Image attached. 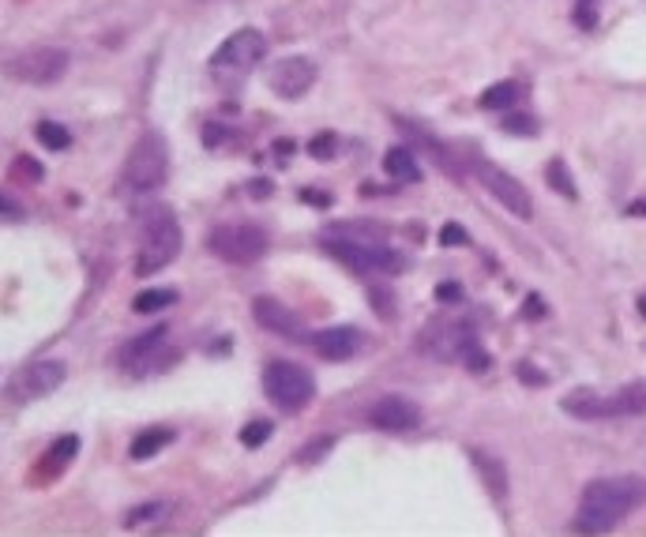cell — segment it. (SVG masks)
I'll list each match as a JSON object with an SVG mask.
<instances>
[{"label":"cell","mask_w":646,"mask_h":537,"mask_svg":"<svg viewBox=\"0 0 646 537\" xmlns=\"http://www.w3.org/2000/svg\"><path fill=\"white\" fill-rule=\"evenodd\" d=\"M643 500H646V481L635 474L590 481L583 489V500H579L575 530H579V534H609V530L620 526V519L631 515Z\"/></svg>","instance_id":"6da1fadb"},{"label":"cell","mask_w":646,"mask_h":537,"mask_svg":"<svg viewBox=\"0 0 646 537\" xmlns=\"http://www.w3.org/2000/svg\"><path fill=\"white\" fill-rule=\"evenodd\" d=\"M323 245H327V252H331L346 271H354V275L395 278L410 267V260L402 256L399 248H391L387 241H380L376 230H365V226H327V230H323Z\"/></svg>","instance_id":"7a4b0ae2"},{"label":"cell","mask_w":646,"mask_h":537,"mask_svg":"<svg viewBox=\"0 0 646 537\" xmlns=\"http://www.w3.org/2000/svg\"><path fill=\"white\" fill-rule=\"evenodd\" d=\"M421 350L436 357V361H462L470 372H489L493 369V357L489 350H481V338H477L474 320L466 316H436L421 335Z\"/></svg>","instance_id":"3957f363"},{"label":"cell","mask_w":646,"mask_h":537,"mask_svg":"<svg viewBox=\"0 0 646 537\" xmlns=\"http://www.w3.org/2000/svg\"><path fill=\"white\" fill-rule=\"evenodd\" d=\"M185 248V233L181 222L173 215V207L166 203H151L147 215L139 222V260H136V275L151 278L158 271H166Z\"/></svg>","instance_id":"277c9868"},{"label":"cell","mask_w":646,"mask_h":537,"mask_svg":"<svg viewBox=\"0 0 646 537\" xmlns=\"http://www.w3.org/2000/svg\"><path fill=\"white\" fill-rule=\"evenodd\" d=\"M166 177H170V147H166L162 132L147 128L136 139V147L128 151V158H124L121 192H128V196H151L154 188L166 185Z\"/></svg>","instance_id":"5b68a950"},{"label":"cell","mask_w":646,"mask_h":537,"mask_svg":"<svg viewBox=\"0 0 646 537\" xmlns=\"http://www.w3.org/2000/svg\"><path fill=\"white\" fill-rule=\"evenodd\" d=\"M267 57V38L263 31L256 27H241V31H233L222 46L211 53V79H215L218 87H237V83H245L252 76V68Z\"/></svg>","instance_id":"8992f818"},{"label":"cell","mask_w":646,"mask_h":537,"mask_svg":"<svg viewBox=\"0 0 646 537\" xmlns=\"http://www.w3.org/2000/svg\"><path fill=\"white\" fill-rule=\"evenodd\" d=\"M203 245H207V252H215L218 260L248 267V263H256L267 256L271 237H267V230L256 226V222H222V226H215V230L207 233Z\"/></svg>","instance_id":"52a82bcc"},{"label":"cell","mask_w":646,"mask_h":537,"mask_svg":"<svg viewBox=\"0 0 646 537\" xmlns=\"http://www.w3.org/2000/svg\"><path fill=\"white\" fill-rule=\"evenodd\" d=\"M263 391H267V399L275 402L278 410L297 414V410H305L308 402L316 399V376L301 369L297 361H271L263 369Z\"/></svg>","instance_id":"ba28073f"},{"label":"cell","mask_w":646,"mask_h":537,"mask_svg":"<svg viewBox=\"0 0 646 537\" xmlns=\"http://www.w3.org/2000/svg\"><path fill=\"white\" fill-rule=\"evenodd\" d=\"M68 49L61 46H34V49H23L16 57H8L4 72L16 79V83H31V87H53L68 76Z\"/></svg>","instance_id":"9c48e42d"},{"label":"cell","mask_w":646,"mask_h":537,"mask_svg":"<svg viewBox=\"0 0 646 537\" xmlns=\"http://www.w3.org/2000/svg\"><path fill=\"white\" fill-rule=\"evenodd\" d=\"M470 166H474V177L481 181V188H485L504 211H511V215L523 218V222L534 218V200H530V192L523 188L519 177H511L508 169H500L496 162H489V158H474Z\"/></svg>","instance_id":"30bf717a"},{"label":"cell","mask_w":646,"mask_h":537,"mask_svg":"<svg viewBox=\"0 0 646 537\" xmlns=\"http://www.w3.org/2000/svg\"><path fill=\"white\" fill-rule=\"evenodd\" d=\"M64 376H68V369H64V361H53V357H46V361H31V365H23V369L12 372V380H8V399L12 402H38L46 399V395H53L57 387L64 384Z\"/></svg>","instance_id":"8fae6325"},{"label":"cell","mask_w":646,"mask_h":537,"mask_svg":"<svg viewBox=\"0 0 646 537\" xmlns=\"http://www.w3.org/2000/svg\"><path fill=\"white\" fill-rule=\"evenodd\" d=\"M316 76H320V68L312 57H282V61L271 64V72H267V87L278 94V98H286V102H297V98H305L312 87H316Z\"/></svg>","instance_id":"7c38bea8"},{"label":"cell","mask_w":646,"mask_h":537,"mask_svg":"<svg viewBox=\"0 0 646 537\" xmlns=\"http://www.w3.org/2000/svg\"><path fill=\"white\" fill-rule=\"evenodd\" d=\"M166 338H170V327L166 323H158L151 331H143V335L128 338L117 353V361H121V369H128L132 376H143V372H151L158 365V357L166 353Z\"/></svg>","instance_id":"4fadbf2b"},{"label":"cell","mask_w":646,"mask_h":537,"mask_svg":"<svg viewBox=\"0 0 646 537\" xmlns=\"http://www.w3.org/2000/svg\"><path fill=\"white\" fill-rule=\"evenodd\" d=\"M252 316H256V323H260L263 331L282 335L286 342H308V338H312L305 320H301L293 308L282 305V301H275V297H256V301H252Z\"/></svg>","instance_id":"5bb4252c"},{"label":"cell","mask_w":646,"mask_h":537,"mask_svg":"<svg viewBox=\"0 0 646 537\" xmlns=\"http://www.w3.org/2000/svg\"><path fill=\"white\" fill-rule=\"evenodd\" d=\"M369 421L380 432H414L421 425V406L406 395H384L369 410Z\"/></svg>","instance_id":"9a60e30c"},{"label":"cell","mask_w":646,"mask_h":537,"mask_svg":"<svg viewBox=\"0 0 646 537\" xmlns=\"http://www.w3.org/2000/svg\"><path fill=\"white\" fill-rule=\"evenodd\" d=\"M308 346L320 353L323 361H350L365 346V331L354 327V323H339V327L316 331V335L308 338Z\"/></svg>","instance_id":"2e32d148"},{"label":"cell","mask_w":646,"mask_h":537,"mask_svg":"<svg viewBox=\"0 0 646 537\" xmlns=\"http://www.w3.org/2000/svg\"><path fill=\"white\" fill-rule=\"evenodd\" d=\"M395 124H399V132H402V136H406V139H410V143H414V151L421 154V158H432L436 166L444 169L447 177H455V181H459V177H462V166H459V162H455V154L447 151L444 143H440V139L432 136L429 128H425V124L410 121V117H399V113H395Z\"/></svg>","instance_id":"e0dca14e"},{"label":"cell","mask_w":646,"mask_h":537,"mask_svg":"<svg viewBox=\"0 0 646 537\" xmlns=\"http://www.w3.org/2000/svg\"><path fill=\"white\" fill-rule=\"evenodd\" d=\"M605 417H646V380H631L605 395Z\"/></svg>","instance_id":"ac0fdd59"},{"label":"cell","mask_w":646,"mask_h":537,"mask_svg":"<svg viewBox=\"0 0 646 537\" xmlns=\"http://www.w3.org/2000/svg\"><path fill=\"white\" fill-rule=\"evenodd\" d=\"M76 455H79V436H61V440H57V444L42 455V462H38V477H42V481L61 477L64 470L72 466V459H76Z\"/></svg>","instance_id":"d6986e66"},{"label":"cell","mask_w":646,"mask_h":537,"mask_svg":"<svg viewBox=\"0 0 646 537\" xmlns=\"http://www.w3.org/2000/svg\"><path fill=\"white\" fill-rule=\"evenodd\" d=\"M384 173L399 185H417L421 181V162L414 147H391L384 154Z\"/></svg>","instance_id":"ffe728a7"},{"label":"cell","mask_w":646,"mask_h":537,"mask_svg":"<svg viewBox=\"0 0 646 537\" xmlns=\"http://www.w3.org/2000/svg\"><path fill=\"white\" fill-rule=\"evenodd\" d=\"M173 440H177V432L166 429V425H154V429H143V432L136 436V440L128 444V459H132V462H147V459H154L158 451H166V447H170Z\"/></svg>","instance_id":"44dd1931"},{"label":"cell","mask_w":646,"mask_h":537,"mask_svg":"<svg viewBox=\"0 0 646 537\" xmlns=\"http://www.w3.org/2000/svg\"><path fill=\"white\" fill-rule=\"evenodd\" d=\"M470 459H474L477 474L485 477L493 500H504L508 496V470H504V462L496 459V455H489V451H470Z\"/></svg>","instance_id":"7402d4cb"},{"label":"cell","mask_w":646,"mask_h":537,"mask_svg":"<svg viewBox=\"0 0 646 537\" xmlns=\"http://www.w3.org/2000/svg\"><path fill=\"white\" fill-rule=\"evenodd\" d=\"M519 98H523V87H519L515 79H500V83H493V87H485V91H481L477 106L489 109V113H500V109L519 106Z\"/></svg>","instance_id":"603a6c76"},{"label":"cell","mask_w":646,"mask_h":537,"mask_svg":"<svg viewBox=\"0 0 646 537\" xmlns=\"http://www.w3.org/2000/svg\"><path fill=\"white\" fill-rule=\"evenodd\" d=\"M545 181L553 192H560L564 200H579V188H575V177H571V169L564 158H549V166H545Z\"/></svg>","instance_id":"cb8c5ba5"},{"label":"cell","mask_w":646,"mask_h":537,"mask_svg":"<svg viewBox=\"0 0 646 537\" xmlns=\"http://www.w3.org/2000/svg\"><path fill=\"white\" fill-rule=\"evenodd\" d=\"M177 297L181 293L177 290H143V293H136V301H132V312H139V316H151V312H162V308H173L177 305Z\"/></svg>","instance_id":"d4e9b609"},{"label":"cell","mask_w":646,"mask_h":537,"mask_svg":"<svg viewBox=\"0 0 646 537\" xmlns=\"http://www.w3.org/2000/svg\"><path fill=\"white\" fill-rule=\"evenodd\" d=\"M34 136H38V143H42L46 151H68V147H72V132L57 121H42L34 128Z\"/></svg>","instance_id":"484cf974"},{"label":"cell","mask_w":646,"mask_h":537,"mask_svg":"<svg viewBox=\"0 0 646 537\" xmlns=\"http://www.w3.org/2000/svg\"><path fill=\"white\" fill-rule=\"evenodd\" d=\"M170 515V504H162V500H151V504H136L132 511H128V519H124V526L128 530H136V526H147V522H162Z\"/></svg>","instance_id":"4316f807"},{"label":"cell","mask_w":646,"mask_h":537,"mask_svg":"<svg viewBox=\"0 0 646 537\" xmlns=\"http://www.w3.org/2000/svg\"><path fill=\"white\" fill-rule=\"evenodd\" d=\"M601 19V0H575V8H571V23L579 27V31H594Z\"/></svg>","instance_id":"83f0119b"},{"label":"cell","mask_w":646,"mask_h":537,"mask_svg":"<svg viewBox=\"0 0 646 537\" xmlns=\"http://www.w3.org/2000/svg\"><path fill=\"white\" fill-rule=\"evenodd\" d=\"M271 436H275V425H271V421H248L245 429H241V444H245V447H263Z\"/></svg>","instance_id":"f1b7e54d"},{"label":"cell","mask_w":646,"mask_h":537,"mask_svg":"<svg viewBox=\"0 0 646 537\" xmlns=\"http://www.w3.org/2000/svg\"><path fill=\"white\" fill-rule=\"evenodd\" d=\"M335 147H339V139L331 136V132H320L316 139H308V154H312L316 162H327V158H335Z\"/></svg>","instance_id":"f546056e"},{"label":"cell","mask_w":646,"mask_h":537,"mask_svg":"<svg viewBox=\"0 0 646 537\" xmlns=\"http://www.w3.org/2000/svg\"><path fill=\"white\" fill-rule=\"evenodd\" d=\"M504 132H511V136H534V132H538V121H534L530 113H508Z\"/></svg>","instance_id":"4dcf8cb0"},{"label":"cell","mask_w":646,"mask_h":537,"mask_svg":"<svg viewBox=\"0 0 646 537\" xmlns=\"http://www.w3.org/2000/svg\"><path fill=\"white\" fill-rule=\"evenodd\" d=\"M440 245L451 248V245H470V233L462 230L459 222H447L444 230H440Z\"/></svg>","instance_id":"1f68e13d"},{"label":"cell","mask_w":646,"mask_h":537,"mask_svg":"<svg viewBox=\"0 0 646 537\" xmlns=\"http://www.w3.org/2000/svg\"><path fill=\"white\" fill-rule=\"evenodd\" d=\"M462 297H466V293H462V286L459 282H440V286H436V301H440V305H459Z\"/></svg>","instance_id":"d6a6232c"},{"label":"cell","mask_w":646,"mask_h":537,"mask_svg":"<svg viewBox=\"0 0 646 537\" xmlns=\"http://www.w3.org/2000/svg\"><path fill=\"white\" fill-rule=\"evenodd\" d=\"M369 297H372V305H376V316H395V297H391V293H384V290H376V286H372L369 290Z\"/></svg>","instance_id":"836d02e7"},{"label":"cell","mask_w":646,"mask_h":537,"mask_svg":"<svg viewBox=\"0 0 646 537\" xmlns=\"http://www.w3.org/2000/svg\"><path fill=\"white\" fill-rule=\"evenodd\" d=\"M519 380H523V384H530V387H545L549 384V376H545V372H538L534 369V365H530V361H523V365H519Z\"/></svg>","instance_id":"e575fe53"},{"label":"cell","mask_w":646,"mask_h":537,"mask_svg":"<svg viewBox=\"0 0 646 537\" xmlns=\"http://www.w3.org/2000/svg\"><path fill=\"white\" fill-rule=\"evenodd\" d=\"M226 139H230L226 124H207V128H203V147H222Z\"/></svg>","instance_id":"d590c367"},{"label":"cell","mask_w":646,"mask_h":537,"mask_svg":"<svg viewBox=\"0 0 646 537\" xmlns=\"http://www.w3.org/2000/svg\"><path fill=\"white\" fill-rule=\"evenodd\" d=\"M331 447H335V440H331V436H323V440H316V444H308L305 451L297 455V459H301V462H316L323 451H331Z\"/></svg>","instance_id":"8d00e7d4"},{"label":"cell","mask_w":646,"mask_h":537,"mask_svg":"<svg viewBox=\"0 0 646 537\" xmlns=\"http://www.w3.org/2000/svg\"><path fill=\"white\" fill-rule=\"evenodd\" d=\"M16 173H23V177H31V181H42V177H46V169L38 166V162H31L27 154H23V158L16 162Z\"/></svg>","instance_id":"74e56055"},{"label":"cell","mask_w":646,"mask_h":537,"mask_svg":"<svg viewBox=\"0 0 646 537\" xmlns=\"http://www.w3.org/2000/svg\"><path fill=\"white\" fill-rule=\"evenodd\" d=\"M526 320H541V316H545V301H541L538 293H530V297H526V312H523Z\"/></svg>","instance_id":"f35d334b"},{"label":"cell","mask_w":646,"mask_h":537,"mask_svg":"<svg viewBox=\"0 0 646 537\" xmlns=\"http://www.w3.org/2000/svg\"><path fill=\"white\" fill-rule=\"evenodd\" d=\"M0 203H4V218H8V222H19V218H23L19 203L12 200V192H4V196H0Z\"/></svg>","instance_id":"ab89813d"},{"label":"cell","mask_w":646,"mask_h":537,"mask_svg":"<svg viewBox=\"0 0 646 537\" xmlns=\"http://www.w3.org/2000/svg\"><path fill=\"white\" fill-rule=\"evenodd\" d=\"M301 200H305V203H320V207H327V203H331V196H327V192H312V188H301Z\"/></svg>","instance_id":"60d3db41"},{"label":"cell","mask_w":646,"mask_h":537,"mask_svg":"<svg viewBox=\"0 0 646 537\" xmlns=\"http://www.w3.org/2000/svg\"><path fill=\"white\" fill-rule=\"evenodd\" d=\"M267 192H271V181H252V196H256V200H263Z\"/></svg>","instance_id":"b9f144b4"},{"label":"cell","mask_w":646,"mask_h":537,"mask_svg":"<svg viewBox=\"0 0 646 537\" xmlns=\"http://www.w3.org/2000/svg\"><path fill=\"white\" fill-rule=\"evenodd\" d=\"M628 215H646V200L631 203V207H628Z\"/></svg>","instance_id":"7bdbcfd3"},{"label":"cell","mask_w":646,"mask_h":537,"mask_svg":"<svg viewBox=\"0 0 646 537\" xmlns=\"http://www.w3.org/2000/svg\"><path fill=\"white\" fill-rule=\"evenodd\" d=\"M639 316L646 320V293H643V301H639Z\"/></svg>","instance_id":"ee69618b"}]
</instances>
